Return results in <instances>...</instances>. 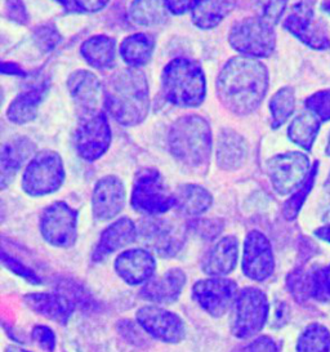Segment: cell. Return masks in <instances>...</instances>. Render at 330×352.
<instances>
[{"instance_id": "39", "label": "cell", "mask_w": 330, "mask_h": 352, "mask_svg": "<svg viewBox=\"0 0 330 352\" xmlns=\"http://www.w3.org/2000/svg\"><path fill=\"white\" fill-rule=\"evenodd\" d=\"M34 35H35V41L39 44V47L45 52L52 51L61 41L60 34L51 25H44V26L38 28L34 32Z\"/></svg>"}, {"instance_id": "22", "label": "cell", "mask_w": 330, "mask_h": 352, "mask_svg": "<svg viewBox=\"0 0 330 352\" xmlns=\"http://www.w3.org/2000/svg\"><path fill=\"white\" fill-rule=\"evenodd\" d=\"M23 300L34 312L60 325L69 322L74 311L72 300L60 293H31Z\"/></svg>"}, {"instance_id": "40", "label": "cell", "mask_w": 330, "mask_h": 352, "mask_svg": "<svg viewBox=\"0 0 330 352\" xmlns=\"http://www.w3.org/2000/svg\"><path fill=\"white\" fill-rule=\"evenodd\" d=\"M1 261H3V263H4L8 269L12 270L14 274H17L21 278L30 281L31 284H41V278H39L34 271H31V270L28 269L25 265H22L20 261L10 257V256H8V254L4 253V252L1 253Z\"/></svg>"}, {"instance_id": "54", "label": "cell", "mask_w": 330, "mask_h": 352, "mask_svg": "<svg viewBox=\"0 0 330 352\" xmlns=\"http://www.w3.org/2000/svg\"><path fill=\"white\" fill-rule=\"evenodd\" d=\"M61 4H63L66 8H69L70 7V1L69 0H58Z\"/></svg>"}, {"instance_id": "2", "label": "cell", "mask_w": 330, "mask_h": 352, "mask_svg": "<svg viewBox=\"0 0 330 352\" xmlns=\"http://www.w3.org/2000/svg\"><path fill=\"white\" fill-rule=\"evenodd\" d=\"M104 106L119 124H141L150 110V91L144 72L129 66L111 75L104 85Z\"/></svg>"}, {"instance_id": "18", "label": "cell", "mask_w": 330, "mask_h": 352, "mask_svg": "<svg viewBox=\"0 0 330 352\" xmlns=\"http://www.w3.org/2000/svg\"><path fill=\"white\" fill-rule=\"evenodd\" d=\"M125 206V187L120 178L106 176L101 178L93 190L92 210L100 221L116 217Z\"/></svg>"}, {"instance_id": "43", "label": "cell", "mask_w": 330, "mask_h": 352, "mask_svg": "<svg viewBox=\"0 0 330 352\" xmlns=\"http://www.w3.org/2000/svg\"><path fill=\"white\" fill-rule=\"evenodd\" d=\"M6 10L8 12L10 20L20 23L28 22V12L22 0H6Z\"/></svg>"}, {"instance_id": "50", "label": "cell", "mask_w": 330, "mask_h": 352, "mask_svg": "<svg viewBox=\"0 0 330 352\" xmlns=\"http://www.w3.org/2000/svg\"><path fill=\"white\" fill-rule=\"evenodd\" d=\"M4 352H31L28 351V350H25V349H21L19 346H13V344H10L8 346L7 349H6V351Z\"/></svg>"}, {"instance_id": "19", "label": "cell", "mask_w": 330, "mask_h": 352, "mask_svg": "<svg viewBox=\"0 0 330 352\" xmlns=\"http://www.w3.org/2000/svg\"><path fill=\"white\" fill-rule=\"evenodd\" d=\"M156 262L154 256L144 249H131L115 259V271L129 285H140L153 278Z\"/></svg>"}, {"instance_id": "41", "label": "cell", "mask_w": 330, "mask_h": 352, "mask_svg": "<svg viewBox=\"0 0 330 352\" xmlns=\"http://www.w3.org/2000/svg\"><path fill=\"white\" fill-rule=\"evenodd\" d=\"M31 337H32L34 342L44 351H54V349H56V336H54V331H52L51 328L44 327V325H38V327L34 328Z\"/></svg>"}, {"instance_id": "16", "label": "cell", "mask_w": 330, "mask_h": 352, "mask_svg": "<svg viewBox=\"0 0 330 352\" xmlns=\"http://www.w3.org/2000/svg\"><path fill=\"white\" fill-rule=\"evenodd\" d=\"M135 316L141 328L159 341L179 343L186 337L185 324L175 312L155 306H144L137 311Z\"/></svg>"}, {"instance_id": "36", "label": "cell", "mask_w": 330, "mask_h": 352, "mask_svg": "<svg viewBox=\"0 0 330 352\" xmlns=\"http://www.w3.org/2000/svg\"><path fill=\"white\" fill-rule=\"evenodd\" d=\"M316 175H318V164H315V166L311 169L309 177H307V179L305 181V184L299 187L298 190L294 192V195L290 197L288 201L285 203L283 212H284L285 218L289 219V221H292V219H294V218L298 216L300 208L303 206L306 197L309 195L311 188H312L314 184H315Z\"/></svg>"}, {"instance_id": "29", "label": "cell", "mask_w": 330, "mask_h": 352, "mask_svg": "<svg viewBox=\"0 0 330 352\" xmlns=\"http://www.w3.org/2000/svg\"><path fill=\"white\" fill-rule=\"evenodd\" d=\"M235 7L231 0H199L192 8V22L201 30H210L225 20Z\"/></svg>"}, {"instance_id": "14", "label": "cell", "mask_w": 330, "mask_h": 352, "mask_svg": "<svg viewBox=\"0 0 330 352\" xmlns=\"http://www.w3.org/2000/svg\"><path fill=\"white\" fill-rule=\"evenodd\" d=\"M284 28L303 44L316 51L330 48V38L325 28L320 23L309 1H300L293 7L284 21Z\"/></svg>"}, {"instance_id": "34", "label": "cell", "mask_w": 330, "mask_h": 352, "mask_svg": "<svg viewBox=\"0 0 330 352\" xmlns=\"http://www.w3.org/2000/svg\"><path fill=\"white\" fill-rule=\"evenodd\" d=\"M294 107H296V94L293 88L284 87L278 89L270 101L272 128L276 129L284 124L294 113Z\"/></svg>"}, {"instance_id": "31", "label": "cell", "mask_w": 330, "mask_h": 352, "mask_svg": "<svg viewBox=\"0 0 330 352\" xmlns=\"http://www.w3.org/2000/svg\"><path fill=\"white\" fill-rule=\"evenodd\" d=\"M168 12L164 0H133L128 10V17L135 26L153 28L166 22Z\"/></svg>"}, {"instance_id": "7", "label": "cell", "mask_w": 330, "mask_h": 352, "mask_svg": "<svg viewBox=\"0 0 330 352\" xmlns=\"http://www.w3.org/2000/svg\"><path fill=\"white\" fill-rule=\"evenodd\" d=\"M65 181L61 156L44 150L30 160L22 176V188L31 197H43L57 191Z\"/></svg>"}, {"instance_id": "12", "label": "cell", "mask_w": 330, "mask_h": 352, "mask_svg": "<svg viewBox=\"0 0 330 352\" xmlns=\"http://www.w3.org/2000/svg\"><path fill=\"white\" fill-rule=\"evenodd\" d=\"M41 232L51 245L72 247L78 236V213L66 203H53L41 214Z\"/></svg>"}, {"instance_id": "55", "label": "cell", "mask_w": 330, "mask_h": 352, "mask_svg": "<svg viewBox=\"0 0 330 352\" xmlns=\"http://www.w3.org/2000/svg\"><path fill=\"white\" fill-rule=\"evenodd\" d=\"M327 154L330 156V135H329V141H328V146H327Z\"/></svg>"}, {"instance_id": "8", "label": "cell", "mask_w": 330, "mask_h": 352, "mask_svg": "<svg viewBox=\"0 0 330 352\" xmlns=\"http://www.w3.org/2000/svg\"><path fill=\"white\" fill-rule=\"evenodd\" d=\"M270 305L266 294L257 288H245L237 296L231 319L232 334L247 340L263 329L268 319Z\"/></svg>"}, {"instance_id": "48", "label": "cell", "mask_w": 330, "mask_h": 352, "mask_svg": "<svg viewBox=\"0 0 330 352\" xmlns=\"http://www.w3.org/2000/svg\"><path fill=\"white\" fill-rule=\"evenodd\" d=\"M315 235H316L318 238L321 239V240H325V241L330 243V225L318 228V230L315 231Z\"/></svg>"}, {"instance_id": "15", "label": "cell", "mask_w": 330, "mask_h": 352, "mask_svg": "<svg viewBox=\"0 0 330 352\" xmlns=\"http://www.w3.org/2000/svg\"><path fill=\"white\" fill-rule=\"evenodd\" d=\"M67 88L79 116L103 111V107H106L104 87L91 72H74L67 79Z\"/></svg>"}, {"instance_id": "6", "label": "cell", "mask_w": 330, "mask_h": 352, "mask_svg": "<svg viewBox=\"0 0 330 352\" xmlns=\"http://www.w3.org/2000/svg\"><path fill=\"white\" fill-rule=\"evenodd\" d=\"M274 25L261 17H250L236 22L228 35L231 47L245 57H270L276 48V34Z\"/></svg>"}, {"instance_id": "13", "label": "cell", "mask_w": 330, "mask_h": 352, "mask_svg": "<svg viewBox=\"0 0 330 352\" xmlns=\"http://www.w3.org/2000/svg\"><path fill=\"white\" fill-rule=\"evenodd\" d=\"M192 296L206 314L213 318H221L235 305L239 292L235 281L214 276L195 283Z\"/></svg>"}, {"instance_id": "25", "label": "cell", "mask_w": 330, "mask_h": 352, "mask_svg": "<svg viewBox=\"0 0 330 352\" xmlns=\"http://www.w3.org/2000/svg\"><path fill=\"white\" fill-rule=\"evenodd\" d=\"M248 146L245 140L232 129H223L218 135L217 163L225 170H235L245 163Z\"/></svg>"}, {"instance_id": "30", "label": "cell", "mask_w": 330, "mask_h": 352, "mask_svg": "<svg viewBox=\"0 0 330 352\" xmlns=\"http://www.w3.org/2000/svg\"><path fill=\"white\" fill-rule=\"evenodd\" d=\"M154 51V38L144 32L129 35L120 44V54L124 63L131 67H141L150 63Z\"/></svg>"}, {"instance_id": "11", "label": "cell", "mask_w": 330, "mask_h": 352, "mask_svg": "<svg viewBox=\"0 0 330 352\" xmlns=\"http://www.w3.org/2000/svg\"><path fill=\"white\" fill-rule=\"evenodd\" d=\"M142 243L160 257H173L185 241V228L170 218L153 216L140 226Z\"/></svg>"}, {"instance_id": "21", "label": "cell", "mask_w": 330, "mask_h": 352, "mask_svg": "<svg viewBox=\"0 0 330 352\" xmlns=\"http://www.w3.org/2000/svg\"><path fill=\"white\" fill-rule=\"evenodd\" d=\"M36 146L30 138L25 135H17L4 144L0 155V172H1V187L6 188L10 181L17 175L21 166L30 159L35 153Z\"/></svg>"}, {"instance_id": "32", "label": "cell", "mask_w": 330, "mask_h": 352, "mask_svg": "<svg viewBox=\"0 0 330 352\" xmlns=\"http://www.w3.org/2000/svg\"><path fill=\"white\" fill-rule=\"evenodd\" d=\"M321 120L309 110L298 115L289 125L288 135L292 142L309 151L316 141Z\"/></svg>"}, {"instance_id": "42", "label": "cell", "mask_w": 330, "mask_h": 352, "mask_svg": "<svg viewBox=\"0 0 330 352\" xmlns=\"http://www.w3.org/2000/svg\"><path fill=\"white\" fill-rule=\"evenodd\" d=\"M234 352H280V350H278V343L271 337L262 336L245 346L239 347Z\"/></svg>"}, {"instance_id": "1", "label": "cell", "mask_w": 330, "mask_h": 352, "mask_svg": "<svg viewBox=\"0 0 330 352\" xmlns=\"http://www.w3.org/2000/svg\"><path fill=\"white\" fill-rule=\"evenodd\" d=\"M268 79L267 67L261 61L252 57H234L218 74V98L232 114H252L266 97Z\"/></svg>"}, {"instance_id": "10", "label": "cell", "mask_w": 330, "mask_h": 352, "mask_svg": "<svg viewBox=\"0 0 330 352\" xmlns=\"http://www.w3.org/2000/svg\"><path fill=\"white\" fill-rule=\"evenodd\" d=\"M309 172V157L297 151L274 156L267 162L268 177L280 195L296 192L305 184Z\"/></svg>"}, {"instance_id": "44", "label": "cell", "mask_w": 330, "mask_h": 352, "mask_svg": "<svg viewBox=\"0 0 330 352\" xmlns=\"http://www.w3.org/2000/svg\"><path fill=\"white\" fill-rule=\"evenodd\" d=\"M196 231L203 238H214L222 230V223L214 219H200L195 223Z\"/></svg>"}, {"instance_id": "51", "label": "cell", "mask_w": 330, "mask_h": 352, "mask_svg": "<svg viewBox=\"0 0 330 352\" xmlns=\"http://www.w3.org/2000/svg\"><path fill=\"white\" fill-rule=\"evenodd\" d=\"M325 280H327V285H328L330 294V266L328 269H325Z\"/></svg>"}, {"instance_id": "26", "label": "cell", "mask_w": 330, "mask_h": 352, "mask_svg": "<svg viewBox=\"0 0 330 352\" xmlns=\"http://www.w3.org/2000/svg\"><path fill=\"white\" fill-rule=\"evenodd\" d=\"M48 92L47 84H39L29 89L20 96H17L7 110V116L12 123L14 124H26L32 122L41 106V101L44 100L45 94Z\"/></svg>"}, {"instance_id": "47", "label": "cell", "mask_w": 330, "mask_h": 352, "mask_svg": "<svg viewBox=\"0 0 330 352\" xmlns=\"http://www.w3.org/2000/svg\"><path fill=\"white\" fill-rule=\"evenodd\" d=\"M289 319V309L288 306L283 302H278V305L275 306V311H274V318H272V324L274 327H283L285 325V322Z\"/></svg>"}, {"instance_id": "17", "label": "cell", "mask_w": 330, "mask_h": 352, "mask_svg": "<svg viewBox=\"0 0 330 352\" xmlns=\"http://www.w3.org/2000/svg\"><path fill=\"white\" fill-rule=\"evenodd\" d=\"M275 269L272 247L268 239L259 231H250L244 243L243 271L249 279L263 281Z\"/></svg>"}, {"instance_id": "3", "label": "cell", "mask_w": 330, "mask_h": 352, "mask_svg": "<svg viewBox=\"0 0 330 352\" xmlns=\"http://www.w3.org/2000/svg\"><path fill=\"white\" fill-rule=\"evenodd\" d=\"M170 154L187 166H201L212 153V129L203 116L186 115L172 125L168 135Z\"/></svg>"}, {"instance_id": "35", "label": "cell", "mask_w": 330, "mask_h": 352, "mask_svg": "<svg viewBox=\"0 0 330 352\" xmlns=\"http://www.w3.org/2000/svg\"><path fill=\"white\" fill-rule=\"evenodd\" d=\"M297 352H330V331L321 324H311L299 337Z\"/></svg>"}, {"instance_id": "49", "label": "cell", "mask_w": 330, "mask_h": 352, "mask_svg": "<svg viewBox=\"0 0 330 352\" xmlns=\"http://www.w3.org/2000/svg\"><path fill=\"white\" fill-rule=\"evenodd\" d=\"M1 66H6V67H10V70H7V72H4V73L8 74H17V75H25L23 72L21 70L20 66L19 65H16V63H4Z\"/></svg>"}, {"instance_id": "24", "label": "cell", "mask_w": 330, "mask_h": 352, "mask_svg": "<svg viewBox=\"0 0 330 352\" xmlns=\"http://www.w3.org/2000/svg\"><path fill=\"white\" fill-rule=\"evenodd\" d=\"M239 241L235 236H225L217 241L206 254L203 271L210 276H223L236 267Z\"/></svg>"}, {"instance_id": "53", "label": "cell", "mask_w": 330, "mask_h": 352, "mask_svg": "<svg viewBox=\"0 0 330 352\" xmlns=\"http://www.w3.org/2000/svg\"><path fill=\"white\" fill-rule=\"evenodd\" d=\"M324 187H325V190H327V194H328V195L330 197V173L329 177H328V179H327V182H325V185H324Z\"/></svg>"}, {"instance_id": "45", "label": "cell", "mask_w": 330, "mask_h": 352, "mask_svg": "<svg viewBox=\"0 0 330 352\" xmlns=\"http://www.w3.org/2000/svg\"><path fill=\"white\" fill-rule=\"evenodd\" d=\"M164 1L168 11L172 14L179 16L187 11H192V8L195 7L199 0H164Z\"/></svg>"}, {"instance_id": "38", "label": "cell", "mask_w": 330, "mask_h": 352, "mask_svg": "<svg viewBox=\"0 0 330 352\" xmlns=\"http://www.w3.org/2000/svg\"><path fill=\"white\" fill-rule=\"evenodd\" d=\"M306 107L316 115L321 122L330 120V89L319 91L306 100Z\"/></svg>"}, {"instance_id": "9", "label": "cell", "mask_w": 330, "mask_h": 352, "mask_svg": "<svg viewBox=\"0 0 330 352\" xmlns=\"http://www.w3.org/2000/svg\"><path fill=\"white\" fill-rule=\"evenodd\" d=\"M111 137V128L104 111L79 116L75 146L84 160L94 162L100 159L109 150Z\"/></svg>"}, {"instance_id": "52", "label": "cell", "mask_w": 330, "mask_h": 352, "mask_svg": "<svg viewBox=\"0 0 330 352\" xmlns=\"http://www.w3.org/2000/svg\"><path fill=\"white\" fill-rule=\"evenodd\" d=\"M322 10L325 12H328L330 14V0H328V1H325L324 4H322Z\"/></svg>"}, {"instance_id": "33", "label": "cell", "mask_w": 330, "mask_h": 352, "mask_svg": "<svg viewBox=\"0 0 330 352\" xmlns=\"http://www.w3.org/2000/svg\"><path fill=\"white\" fill-rule=\"evenodd\" d=\"M287 285L293 298L303 303L315 296V269H296L287 278Z\"/></svg>"}, {"instance_id": "5", "label": "cell", "mask_w": 330, "mask_h": 352, "mask_svg": "<svg viewBox=\"0 0 330 352\" xmlns=\"http://www.w3.org/2000/svg\"><path fill=\"white\" fill-rule=\"evenodd\" d=\"M175 206V194L165 185L160 172L144 168L134 179L132 207L146 216H160Z\"/></svg>"}, {"instance_id": "4", "label": "cell", "mask_w": 330, "mask_h": 352, "mask_svg": "<svg viewBox=\"0 0 330 352\" xmlns=\"http://www.w3.org/2000/svg\"><path fill=\"white\" fill-rule=\"evenodd\" d=\"M164 97L179 107H197L206 96V74L200 63L178 57L168 63L162 74Z\"/></svg>"}, {"instance_id": "27", "label": "cell", "mask_w": 330, "mask_h": 352, "mask_svg": "<svg viewBox=\"0 0 330 352\" xmlns=\"http://www.w3.org/2000/svg\"><path fill=\"white\" fill-rule=\"evenodd\" d=\"M80 53L93 69H111L116 60V43L107 35H94L82 43Z\"/></svg>"}, {"instance_id": "20", "label": "cell", "mask_w": 330, "mask_h": 352, "mask_svg": "<svg viewBox=\"0 0 330 352\" xmlns=\"http://www.w3.org/2000/svg\"><path fill=\"white\" fill-rule=\"evenodd\" d=\"M137 228L131 218L124 217L118 219L106 228L98 240V244L93 252L94 262H101L110 254L125 248L137 239Z\"/></svg>"}, {"instance_id": "37", "label": "cell", "mask_w": 330, "mask_h": 352, "mask_svg": "<svg viewBox=\"0 0 330 352\" xmlns=\"http://www.w3.org/2000/svg\"><path fill=\"white\" fill-rule=\"evenodd\" d=\"M259 17L271 25H276L287 10L288 0H254Z\"/></svg>"}, {"instance_id": "23", "label": "cell", "mask_w": 330, "mask_h": 352, "mask_svg": "<svg viewBox=\"0 0 330 352\" xmlns=\"http://www.w3.org/2000/svg\"><path fill=\"white\" fill-rule=\"evenodd\" d=\"M186 280L187 278L182 270H168L162 276L148 280L141 290V296L144 300L155 303H172L181 296Z\"/></svg>"}, {"instance_id": "46", "label": "cell", "mask_w": 330, "mask_h": 352, "mask_svg": "<svg viewBox=\"0 0 330 352\" xmlns=\"http://www.w3.org/2000/svg\"><path fill=\"white\" fill-rule=\"evenodd\" d=\"M74 1L78 8L89 13L101 11L110 3V0H74Z\"/></svg>"}, {"instance_id": "28", "label": "cell", "mask_w": 330, "mask_h": 352, "mask_svg": "<svg viewBox=\"0 0 330 352\" xmlns=\"http://www.w3.org/2000/svg\"><path fill=\"white\" fill-rule=\"evenodd\" d=\"M175 199V208L178 213L190 217L203 214L213 203L210 192L204 187L194 184H186L178 187Z\"/></svg>"}]
</instances>
